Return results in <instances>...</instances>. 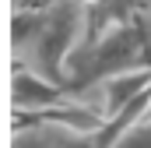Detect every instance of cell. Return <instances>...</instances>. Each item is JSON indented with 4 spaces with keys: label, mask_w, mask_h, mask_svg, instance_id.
I'll use <instances>...</instances> for the list:
<instances>
[{
    "label": "cell",
    "mask_w": 151,
    "mask_h": 148,
    "mask_svg": "<svg viewBox=\"0 0 151 148\" xmlns=\"http://www.w3.org/2000/svg\"><path fill=\"white\" fill-rule=\"evenodd\" d=\"M63 99H70V92L63 85L11 60V113H46L60 106Z\"/></svg>",
    "instance_id": "3957f363"
},
{
    "label": "cell",
    "mask_w": 151,
    "mask_h": 148,
    "mask_svg": "<svg viewBox=\"0 0 151 148\" xmlns=\"http://www.w3.org/2000/svg\"><path fill=\"white\" fill-rule=\"evenodd\" d=\"M141 4H148V0H141Z\"/></svg>",
    "instance_id": "52a82bcc"
},
{
    "label": "cell",
    "mask_w": 151,
    "mask_h": 148,
    "mask_svg": "<svg viewBox=\"0 0 151 148\" xmlns=\"http://www.w3.org/2000/svg\"><path fill=\"white\" fill-rule=\"evenodd\" d=\"M84 32L88 7L81 0H42L18 7L11 18V60L67 88V60L84 42Z\"/></svg>",
    "instance_id": "6da1fadb"
},
{
    "label": "cell",
    "mask_w": 151,
    "mask_h": 148,
    "mask_svg": "<svg viewBox=\"0 0 151 148\" xmlns=\"http://www.w3.org/2000/svg\"><path fill=\"white\" fill-rule=\"evenodd\" d=\"M148 11H151V0H148Z\"/></svg>",
    "instance_id": "8992f818"
},
{
    "label": "cell",
    "mask_w": 151,
    "mask_h": 148,
    "mask_svg": "<svg viewBox=\"0 0 151 148\" xmlns=\"http://www.w3.org/2000/svg\"><path fill=\"white\" fill-rule=\"evenodd\" d=\"M144 123H151V102H148V110H144V116H141Z\"/></svg>",
    "instance_id": "5b68a950"
},
{
    "label": "cell",
    "mask_w": 151,
    "mask_h": 148,
    "mask_svg": "<svg viewBox=\"0 0 151 148\" xmlns=\"http://www.w3.org/2000/svg\"><path fill=\"white\" fill-rule=\"evenodd\" d=\"M106 148H151V123L141 120V123H134V127L119 131Z\"/></svg>",
    "instance_id": "277c9868"
},
{
    "label": "cell",
    "mask_w": 151,
    "mask_h": 148,
    "mask_svg": "<svg viewBox=\"0 0 151 148\" xmlns=\"http://www.w3.org/2000/svg\"><path fill=\"white\" fill-rule=\"evenodd\" d=\"M11 148H106L102 134H77L60 123H46L35 116H11Z\"/></svg>",
    "instance_id": "7a4b0ae2"
}]
</instances>
